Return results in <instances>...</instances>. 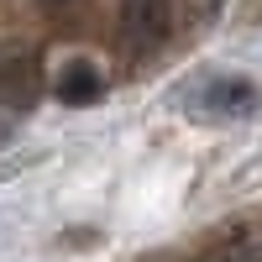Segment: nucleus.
I'll use <instances>...</instances> for the list:
<instances>
[{"mask_svg": "<svg viewBox=\"0 0 262 262\" xmlns=\"http://www.w3.org/2000/svg\"><path fill=\"white\" fill-rule=\"evenodd\" d=\"M257 105H262L257 84L231 79V74L200 79V84H189V90H184V111H189L194 121H210V126H221V121H247V116H257Z\"/></svg>", "mask_w": 262, "mask_h": 262, "instance_id": "obj_1", "label": "nucleus"}, {"mask_svg": "<svg viewBox=\"0 0 262 262\" xmlns=\"http://www.w3.org/2000/svg\"><path fill=\"white\" fill-rule=\"evenodd\" d=\"M116 32L131 58H158L173 42V0H121Z\"/></svg>", "mask_w": 262, "mask_h": 262, "instance_id": "obj_2", "label": "nucleus"}, {"mask_svg": "<svg viewBox=\"0 0 262 262\" xmlns=\"http://www.w3.org/2000/svg\"><path fill=\"white\" fill-rule=\"evenodd\" d=\"M100 95H105V69L95 58H69L53 74V100L58 105H74V111H79V105H95Z\"/></svg>", "mask_w": 262, "mask_h": 262, "instance_id": "obj_3", "label": "nucleus"}, {"mask_svg": "<svg viewBox=\"0 0 262 262\" xmlns=\"http://www.w3.org/2000/svg\"><path fill=\"white\" fill-rule=\"evenodd\" d=\"M37 95H42L37 58H0V105L6 111H32Z\"/></svg>", "mask_w": 262, "mask_h": 262, "instance_id": "obj_4", "label": "nucleus"}, {"mask_svg": "<svg viewBox=\"0 0 262 262\" xmlns=\"http://www.w3.org/2000/svg\"><path fill=\"white\" fill-rule=\"evenodd\" d=\"M200 262H262V226H242L226 231L200 252Z\"/></svg>", "mask_w": 262, "mask_h": 262, "instance_id": "obj_5", "label": "nucleus"}, {"mask_svg": "<svg viewBox=\"0 0 262 262\" xmlns=\"http://www.w3.org/2000/svg\"><path fill=\"white\" fill-rule=\"evenodd\" d=\"M11 131H16V121H11V116H0V147L11 142Z\"/></svg>", "mask_w": 262, "mask_h": 262, "instance_id": "obj_6", "label": "nucleus"}, {"mask_svg": "<svg viewBox=\"0 0 262 262\" xmlns=\"http://www.w3.org/2000/svg\"><path fill=\"white\" fill-rule=\"evenodd\" d=\"M42 6H48V11H74L79 0H42Z\"/></svg>", "mask_w": 262, "mask_h": 262, "instance_id": "obj_7", "label": "nucleus"}, {"mask_svg": "<svg viewBox=\"0 0 262 262\" xmlns=\"http://www.w3.org/2000/svg\"><path fill=\"white\" fill-rule=\"evenodd\" d=\"M215 6H221V0H200V11H215Z\"/></svg>", "mask_w": 262, "mask_h": 262, "instance_id": "obj_8", "label": "nucleus"}]
</instances>
